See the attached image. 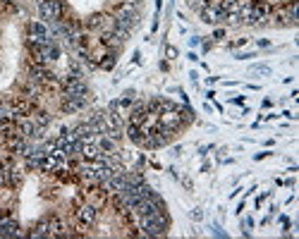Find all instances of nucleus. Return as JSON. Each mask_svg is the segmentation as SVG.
Segmentation results:
<instances>
[{"instance_id":"nucleus-1","label":"nucleus","mask_w":299,"mask_h":239,"mask_svg":"<svg viewBox=\"0 0 299 239\" xmlns=\"http://www.w3.org/2000/svg\"><path fill=\"white\" fill-rule=\"evenodd\" d=\"M39 10L46 22H60L65 14V5L62 0H39Z\"/></svg>"},{"instance_id":"nucleus-2","label":"nucleus","mask_w":299,"mask_h":239,"mask_svg":"<svg viewBox=\"0 0 299 239\" xmlns=\"http://www.w3.org/2000/svg\"><path fill=\"white\" fill-rule=\"evenodd\" d=\"M273 7L268 2H263V0H254V7H251V12H249V19H246V24H251V27H256V24H266V19L271 17Z\"/></svg>"},{"instance_id":"nucleus-3","label":"nucleus","mask_w":299,"mask_h":239,"mask_svg":"<svg viewBox=\"0 0 299 239\" xmlns=\"http://www.w3.org/2000/svg\"><path fill=\"white\" fill-rule=\"evenodd\" d=\"M201 19H204L206 24H220V22H225V12L220 10V0H208V5L201 10Z\"/></svg>"},{"instance_id":"nucleus-4","label":"nucleus","mask_w":299,"mask_h":239,"mask_svg":"<svg viewBox=\"0 0 299 239\" xmlns=\"http://www.w3.org/2000/svg\"><path fill=\"white\" fill-rule=\"evenodd\" d=\"M74 215H77V220L82 223V227H91L96 223V218H98V208L86 201V203H79V206H77Z\"/></svg>"},{"instance_id":"nucleus-5","label":"nucleus","mask_w":299,"mask_h":239,"mask_svg":"<svg viewBox=\"0 0 299 239\" xmlns=\"http://www.w3.org/2000/svg\"><path fill=\"white\" fill-rule=\"evenodd\" d=\"M22 232H19V225H17V220H14L12 215H2L0 218V237H19Z\"/></svg>"},{"instance_id":"nucleus-6","label":"nucleus","mask_w":299,"mask_h":239,"mask_svg":"<svg viewBox=\"0 0 299 239\" xmlns=\"http://www.w3.org/2000/svg\"><path fill=\"white\" fill-rule=\"evenodd\" d=\"M89 103L86 96H62V110L65 113H79Z\"/></svg>"},{"instance_id":"nucleus-7","label":"nucleus","mask_w":299,"mask_h":239,"mask_svg":"<svg viewBox=\"0 0 299 239\" xmlns=\"http://www.w3.org/2000/svg\"><path fill=\"white\" fill-rule=\"evenodd\" d=\"M149 115V110H146V103H136L132 108V113H129V124H136V127H141L144 124V120Z\"/></svg>"},{"instance_id":"nucleus-8","label":"nucleus","mask_w":299,"mask_h":239,"mask_svg":"<svg viewBox=\"0 0 299 239\" xmlns=\"http://www.w3.org/2000/svg\"><path fill=\"white\" fill-rule=\"evenodd\" d=\"M86 199H89L91 206L103 208V203L108 201V194H106V189H103V186H101V189H89V191H86Z\"/></svg>"},{"instance_id":"nucleus-9","label":"nucleus","mask_w":299,"mask_h":239,"mask_svg":"<svg viewBox=\"0 0 299 239\" xmlns=\"http://www.w3.org/2000/svg\"><path fill=\"white\" fill-rule=\"evenodd\" d=\"M29 237H51V225H48V218L34 227V230L29 232Z\"/></svg>"},{"instance_id":"nucleus-10","label":"nucleus","mask_w":299,"mask_h":239,"mask_svg":"<svg viewBox=\"0 0 299 239\" xmlns=\"http://www.w3.org/2000/svg\"><path fill=\"white\" fill-rule=\"evenodd\" d=\"M31 120H34V124H36V127H41V129H46V127L51 124V115H48V113H43V110L34 113V115H31Z\"/></svg>"},{"instance_id":"nucleus-11","label":"nucleus","mask_w":299,"mask_h":239,"mask_svg":"<svg viewBox=\"0 0 299 239\" xmlns=\"http://www.w3.org/2000/svg\"><path fill=\"white\" fill-rule=\"evenodd\" d=\"M98 67H101V69H113V67H115V51H110V53L101 55V60H98Z\"/></svg>"},{"instance_id":"nucleus-12","label":"nucleus","mask_w":299,"mask_h":239,"mask_svg":"<svg viewBox=\"0 0 299 239\" xmlns=\"http://www.w3.org/2000/svg\"><path fill=\"white\" fill-rule=\"evenodd\" d=\"M206 5H208V0H189V7L191 10H199V12L204 10Z\"/></svg>"},{"instance_id":"nucleus-13","label":"nucleus","mask_w":299,"mask_h":239,"mask_svg":"<svg viewBox=\"0 0 299 239\" xmlns=\"http://www.w3.org/2000/svg\"><path fill=\"white\" fill-rule=\"evenodd\" d=\"M251 72H258V74H271V67H266V65H254V67H251Z\"/></svg>"},{"instance_id":"nucleus-14","label":"nucleus","mask_w":299,"mask_h":239,"mask_svg":"<svg viewBox=\"0 0 299 239\" xmlns=\"http://www.w3.org/2000/svg\"><path fill=\"white\" fill-rule=\"evenodd\" d=\"M165 53H168V58H177V48L168 46V48H165Z\"/></svg>"},{"instance_id":"nucleus-15","label":"nucleus","mask_w":299,"mask_h":239,"mask_svg":"<svg viewBox=\"0 0 299 239\" xmlns=\"http://www.w3.org/2000/svg\"><path fill=\"white\" fill-rule=\"evenodd\" d=\"M223 36H225V31H223V29H216V34H213V39H216V41H220V39H223Z\"/></svg>"},{"instance_id":"nucleus-16","label":"nucleus","mask_w":299,"mask_h":239,"mask_svg":"<svg viewBox=\"0 0 299 239\" xmlns=\"http://www.w3.org/2000/svg\"><path fill=\"white\" fill-rule=\"evenodd\" d=\"M2 2H12V0H2Z\"/></svg>"}]
</instances>
